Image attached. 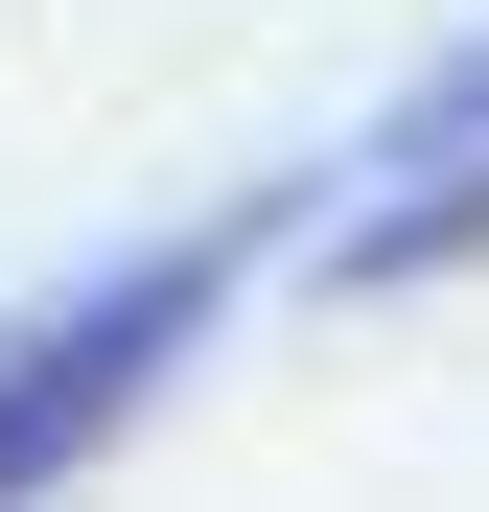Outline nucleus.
I'll list each match as a JSON object with an SVG mask.
<instances>
[{
	"label": "nucleus",
	"mask_w": 489,
	"mask_h": 512,
	"mask_svg": "<svg viewBox=\"0 0 489 512\" xmlns=\"http://www.w3.org/2000/svg\"><path fill=\"white\" fill-rule=\"evenodd\" d=\"M233 256H257V210H210V233H163V256H117V280H70L47 326H0V512H47L70 466L117 443V419L210 350V303H233Z\"/></svg>",
	"instance_id": "obj_1"
},
{
	"label": "nucleus",
	"mask_w": 489,
	"mask_h": 512,
	"mask_svg": "<svg viewBox=\"0 0 489 512\" xmlns=\"http://www.w3.org/2000/svg\"><path fill=\"white\" fill-rule=\"evenodd\" d=\"M420 280H489V163H420L326 233V303H420Z\"/></svg>",
	"instance_id": "obj_2"
},
{
	"label": "nucleus",
	"mask_w": 489,
	"mask_h": 512,
	"mask_svg": "<svg viewBox=\"0 0 489 512\" xmlns=\"http://www.w3.org/2000/svg\"><path fill=\"white\" fill-rule=\"evenodd\" d=\"M373 163H396V187H420V163H489V47H443L420 94L373 117Z\"/></svg>",
	"instance_id": "obj_3"
}]
</instances>
